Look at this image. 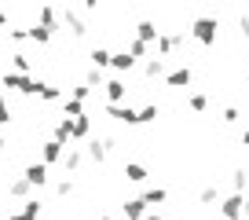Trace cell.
<instances>
[{
	"label": "cell",
	"mask_w": 249,
	"mask_h": 220,
	"mask_svg": "<svg viewBox=\"0 0 249 220\" xmlns=\"http://www.w3.org/2000/svg\"><path fill=\"white\" fill-rule=\"evenodd\" d=\"M216 33H220V18L216 15H198L195 22H191V37H195L198 44H205V48L216 40Z\"/></svg>",
	"instance_id": "cell-1"
},
{
	"label": "cell",
	"mask_w": 249,
	"mask_h": 220,
	"mask_svg": "<svg viewBox=\"0 0 249 220\" xmlns=\"http://www.w3.org/2000/svg\"><path fill=\"white\" fill-rule=\"evenodd\" d=\"M0 85H4V88H15V92H22V95H37L40 92V81L30 77V73H18V70H4Z\"/></svg>",
	"instance_id": "cell-2"
},
{
	"label": "cell",
	"mask_w": 249,
	"mask_h": 220,
	"mask_svg": "<svg viewBox=\"0 0 249 220\" xmlns=\"http://www.w3.org/2000/svg\"><path fill=\"white\" fill-rule=\"evenodd\" d=\"M117 147V143L114 140H95V136H88V158H92V162L95 165H103V162H107V158H110V150H114Z\"/></svg>",
	"instance_id": "cell-3"
},
{
	"label": "cell",
	"mask_w": 249,
	"mask_h": 220,
	"mask_svg": "<svg viewBox=\"0 0 249 220\" xmlns=\"http://www.w3.org/2000/svg\"><path fill=\"white\" fill-rule=\"evenodd\" d=\"M107 114L114 121H124V125H140V110H132L128 103H107Z\"/></svg>",
	"instance_id": "cell-4"
},
{
	"label": "cell",
	"mask_w": 249,
	"mask_h": 220,
	"mask_svg": "<svg viewBox=\"0 0 249 220\" xmlns=\"http://www.w3.org/2000/svg\"><path fill=\"white\" fill-rule=\"evenodd\" d=\"M59 26H66V30H70L73 37H85V33H88L85 18H81V15H77L73 8H62V11H59Z\"/></svg>",
	"instance_id": "cell-5"
},
{
	"label": "cell",
	"mask_w": 249,
	"mask_h": 220,
	"mask_svg": "<svg viewBox=\"0 0 249 220\" xmlns=\"http://www.w3.org/2000/svg\"><path fill=\"white\" fill-rule=\"evenodd\" d=\"M242 209H246V198H242L238 191L220 202V217H224V220H242Z\"/></svg>",
	"instance_id": "cell-6"
},
{
	"label": "cell",
	"mask_w": 249,
	"mask_h": 220,
	"mask_svg": "<svg viewBox=\"0 0 249 220\" xmlns=\"http://www.w3.org/2000/svg\"><path fill=\"white\" fill-rule=\"evenodd\" d=\"M179 44H183V33H158V40H154V48H158V55H161V59H169Z\"/></svg>",
	"instance_id": "cell-7"
},
{
	"label": "cell",
	"mask_w": 249,
	"mask_h": 220,
	"mask_svg": "<svg viewBox=\"0 0 249 220\" xmlns=\"http://www.w3.org/2000/svg\"><path fill=\"white\" fill-rule=\"evenodd\" d=\"M62 154H66V143H59L55 136L44 143V147H40V162H44V165H55V162H62Z\"/></svg>",
	"instance_id": "cell-8"
},
{
	"label": "cell",
	"mask_w": 249,
	"mask_h": 220,
	"mask_svg": "<svg viewBox=\"0 0 249 220\" xmlns=\"http://www.w3.org/2000/svg\"><path fill=\"white\" fill-rule=\"evenodd\" d=\"M191 77H195L191 66H176V70L165 73V85H169V88H187V85H191Z\"/></svg>",
	"instance_id": "cell-9"
},
{
	"label": "cell",
	"mask_w": 249,
	"mask_h": 220,
	"mask_svg": "<svg viewBox=\"0 0 249 220\" xmlns=\"http://www.w3.org/2000/svg\"><path fill=\"white\" fill-rule=\"evenodd\" d=\"M22 176L33 183V187H44V183H48V165H44V162H33V165H26Z\"/></svg>",
	"instance_id": "cell-10"
},
{
	"label": "cell",
	"mask_w": 249,
	"mask_h": 220,
	"mask_svg": "<svg viewBox=\"0 0 249 220\" xmlns=\"http://www.w3.org/2000/svg\"><path fill=\"white\" fill-rule=\"evenodd\" d=\"M110 66H114L117 73H128L136 66V55L128 52V48H124V52H114V55H110Z\"/></svg>",
	"instance_id": "cell-11"
},
{
	"label": "cell",
	"mask_w": 249,
	"mask_h": 220,
	"mask_svg": "<svg viewBox=\"0 0 249 220\" xmlns=\"http://www.w3.org/2000/svg\"><path fill=\"white\" fill-rule=\"evenodd\" d=\"M85 158H88V150H81V147H70L66 154H62V165H66L70 173H77L81 165H85Z\"/></svg>",
	"instance_id": "cell-12"
},
{
	"label": "cell",
	"mask_w": 249,
	"mask_h": 220,
	"mask_svg": "<svg viewBox=\"0 0 249 220\" xmlns=\"http://www.w3.org/2000/svg\"><path fill=\"white\" fill-rule=\"evenodd\" d=\"M124 180H128V183H147V165L124 162Z\"/></svg>",
	"instance_id": "cell-13"
},
{
	"label": "cell",
	"mask_w": 249,
	"mask_h": 220,
	"mask_svg": "<svg viewBox=\"0 0 249 220\" xmlns=\"http://www.w3.org/2000/svg\"><path fill=\"white\" fill-rule=\"evenodd\" d=\"M37 22H40V26H52V30H59V11H55L52 4H40V8H37Z\"/></svg>",
	"instance_id": "cell-14"
},
{
	"label": "cell",
	"mask_w": 249,
	"mask_h": 220,
	"mask_svg": "<svg viewBox=\"0 0 249 220\" xmlns=\"http://www.w3.org/2000/svg\"><path fill=\"white\" fill-rule=\"evenodd\" d=\"M30 191H33V183L26 180V176H18V180H11V183H8V195H11V198H22V202L30 198Z\"/></svg>",
	"instance_id": "cell-15"
},
{
	"label": "cell",
	"mask_w": 249,
	"mask_h": 220,
	"mask_svg": "<svg viewBox=\"0 0 249 220\" xmlns=\"http://www.w3.org/2000/svg\"><path fill=\"white\" fill-rule=\"evenodd\" d=\"M92 136V118L88 114H77L73 118V140H88Z\"/></svg>",
	"instance_id": "cell-16"
},
{
	"label": "cell",
	"mask_w": 249,
	"mask_h": 220,
	"mask_svg": "<svg viewBox=\"0 0 249 220\" xmlns=\"http://www.w3.org/2000/svg\"><path fill=\"white\" fill-rule=\"evenodd\" d=\"M121 209H124V217H128V220H143V213H147V202H143V198H128Z\"/></svg>",
	"instance_id": "cell-17"
},
{
	"label": "cell",
	"mask_w": 249,
	"mask_h": 220,
	"mask_svg": "<svg viewBox=\"0 0 249 220\" xmlns=\"http://www.w3.org/2000/svg\"><path fill=\"white\" fill-rule=\"evenodd\" d=\"M103 92H107V103H124V81H107Z\"/></svg>",
	"instance_id": "cell-18"
},
{
	"label": "cell",
	"mask_w": 249,
	"mask_h": 220,
	"mask_svg": "<svg viewBox=\"0 0 249 220\" xmlns=\"http://www.w3.org/2000/svg\"><path fill=\"white\" fill-rule=\"evenodd\" d=\"M143 73H147V77H165V59L161 55H154V59H147V63H143Z\"/></svg>",
	"instance_id": "cell-19"
},
{
	"label": "cell",
	"mask_w": 249,
	"mask_h": 220,
	"mask_svg": "<svg viewBox=\"0 0 249 220\" xmlns=\"http://www.w3.org/2000/svg\"><path fill=\"white\" fill-rule=\"evenodd\" d=\"M52 136H55L59 143H70V140H73V118H62L59 125H55V132H52Z\"/></svg>",
	"instance_id": "cell-20"
},
{
	"label": "cell",
	"mask_w": 249,
	"mask_h": 220,
	"mask_svg": "<svg viewBox=\"0 0 249 220\" xmlns=\"http://www.w3.org/2000/svg\"><path fill=\"white\" fill-rule=\"evenodd\" d=\"M77 114H85V99H66V95H62V118H77Z\"/></svg>",
	"instance_id": "cell-21"
},
{
	"label": "cell",
	"mask_w": 249,
	"mask_h": 220,
	"mask_svg": "<svg viewBox=\"0 0 249 220\" xmlns=\"http://www.w3.org/2000/svg\"><path fill=\"white\" fill-rule=\"evenodd\" d=\"M136 37H140V40H147V44H154V40H158V26L150 22V18H143V22L136 26Z\"/></svg>",
	"instance_id": "cell-22"
},
{
	"label": "cell",
	"mask_w": 249,
	"mask_h": 220,
	"mask_svg": "<svg viewBox=\"0 0 249 220\" xmlns=\"http://www.w3.org/2000/svg\"><path fill=\"white\" fill-rule=\"evenodd\" d=\"M52 37H55L52 26H40V22H33V26H30V40H37V44H48Z\"/></svg>",
	"instance_id": "cell-23"
},
{
	"label": "cell",
	"mask_w": 249,
	"mask_h": 220,
	"mask_svg": "<svg viewBox=\"0 0 249 220\" xmlns=\"http://www.w3.org/2000/svg\"><path fill=\"white\" fill-rule=\"evenodd\" d=\"M40 99H44V103H62V88L59 85H48V81H40Z\"/></svg>",
	"instance_id": "cell-24"
},
{
	"label": "cell",
	"mask_w": 249,
	"mask_h": 220,
	"mask_svg": "<svg viewBox=\"0 0 249 220\" xmlns=\"http://www.w3.org/2000/svg\"><path fill=\"white\" fill-rule=\"evenodd\" d=\"M11 66H15L18 73H33V59H30L26 52H15V55H11Z\"/></svg>",
	"instance_id": "cell-25"
},
{
	"label": "cell",
	"mask_w": 249,
	"mask_h": 220,
	"mask_svg": "<svg viewBox=\"0 0 249 220\" xmlns=\"http://www.w3.org/2000/svg\"><path fill=\"white\" fill-rule=\"evenodd\" d=\"M140 198H143L147 205H158V202H165V198H169V191H165V187H147Z\"/></svg>",
	"instance_id": "cell-26"
},
{
	"label": "cell",
	"mask_w": 249,
	"mask_h": 220,
	"mask_svg": "<svg viewBox=\"0 0 249 220\" xmlns=\"http://www.w3.org/2000/svg\"><path fill=\"white\" fill-rule=\"evenodd\" d=\"M187 107L195 110V114H202V110L209 107V95H205V92H191V95H187Z\"/></svg>",
	"instance_id": "cell-27"
},
{
	"label": "cell",
	"mask_w": 249,
	"mask_h": 220,
	"mask_svg": "<svg viewBox=\"0 0 249 220\" xmlns=\"http://www.w3.org/2000/svg\"><path fill=\"white\" fill-rule=\"evenodd\" d=\"M128 52H132L136 59H147V55H150V44H147V40H140V37H136V40H128Z\"/></svg>",
	"instance_id": "cell-28"
},
{
	"label": "cell",
	"mask_w": 249,
	"mask_h": 220,
	"mask_svg": "<svg viewBox=\"0 0 249 220\" xmlns=\"http://www.w3.org/2000/svg\"><path fill=\"white\" fill-rule=\"evenodd\" d=\"M110 55H114V52H107V48H92V66H99V70L110 66Z\"/></svg>",
	"instance_id": "cell-29"
},
{
	"label": "cell",
	"mask_w": 249,
	"mask_h": 220,
	"mask_svg": "<svg viewBox=\"0 0 249 220\" xmlns=\"http://www.w3.org/2000/svg\"><path fill=\"white\" fill-rule=\"evenodd\" d=\"M85 85H88V88H103V85H107V81H103V70H99V66H92V70L85 73Z\"/></svg>",
	"instance_id": "cell-30"
},
{
	"label": "cell",
	"mask_w": 249,
	"mask_h": 220,
	"mask_svg": "<svg viewBox=\"0 0 249 220\" xmlns=\"http://www.w3.org/2000/svg\"><path fill=\"white\" fill-rule=\"evenodd\" d=\"M231 187H234V191H238V195H242V191H246V187H249V176H246V173H242V169H238V173H234V176H231Z\"/></svg>",
	"instance_id": "cell-31"
},
{
	"label": "cell",
	"mask_w": 249,
	"mask_h": 220,
	"mask_svg": "<svg viewBox=\"0 0 249 220\" xmlns=\"http://www.w3.org/2000/svg\"><path fill=\"white\" fill-rule=\"evenodd\" d=\"M216 198H220V191H216V187H202V195H198V202H202V205H213V202H216Z\"/></svg>",
	"instance_id": "cell-32"
},
{
	"label": "cell",
	"mask_w": 249,
	"mask_h": 220,
	"mask_svg": "<svg viewBox=\"0 0 249 220\" xmlns=\"http://www.w3.org/2000/svg\"><path fill=\"white\" fill-rule=\"evenodd\" d=\"M154 118H158V107H154V103H147V107L140 110V125H147V121H154Z\"/></svg>",
	"instance_id": "cell-33"
},
{
	"label": "cell",
	"mask_w": 249,
	"mask_h": 220,
	"mask_svg": "<svg viewBox=\"0 0 249 220\" xmlns=\"http://www.w3.org/2000/svg\"><path fill=\"white\" fill-rule=\"evenodd\" d=\"M55 195H59V198H70L73 195V180H59V183H55Z\"/></svg>",
	"instance_id": "cell-34"
},
{
	"label": "cell",
	"mask_w": 249,
	"mask_h": 220,
	"mask_svg": "<svg viewBox=\"0 0 249 220\" xmlns=\"http://www.w3.org/2000/svg\"><path fill=\"white\" fill-rule=\"evenodd\" d=\"M224 121H227V125H238V121H242L238 107H227V110H224Z\"/></svg>",
	"instance_id": "cell-35"
},
{
	"label": "cell",
	"mask_w": 249,
	"mask_h": 220,
	"mask_svg": "<svg viewBox=\"0 0 249 220\" xmlns=\"http://www.w3.org/2000/svg\"><path fill=\"white\" fill-rule=\"evenodd\" d=\"M11 125V110H8V103H0V128H8Z\"/></svg>",
	"instance_id": "cell-36"
},
{
	"label": "cell",
	"mask_w": 249,
	"mask_h": 220,
	"mask_svg": "<svg viewBox=\"0 0 249 220\" xmlns=\"http://www.w3.org/2000/svg\"><path fill=\"white\" fill-rule=\"evenodd\" d=\"M8 220H37V213H30V209H26V205H22V209H18V213H11Z\"/></svg>",
	"instance_id": "cell-37"
},
{
	"label": "cell",
	"mask_w": 249,
	"mask_h": 220,
	"mask_svg": "<svg viewBox=\"0 0 249 220\" xmlns=\"http://www.w3.org/2000/svg\"><path fill=\"white\" fill-rule=\"evenodd\" d=\"M88 95H92L88 85H73V99H88Z\"/></svg>",
	"instance_id": "cell-38"
},
{
	"label": "cell",
	"mask_w": 249,
	"mask_h": 220,
	"mask_svg": "<svg viewBox=\"0 0 249 220\" xmlns=\"http://www.w3.org/2000/svg\"><path fill=\"white\" fill-rule=\"evenodd\" d=\"M238 33H242V37H249V15H238Z\"/></svg>",
	"instance_id": "cell-39"
},
{
	"label": "cell",
	"mask_w": 249,
	"mask_h": 220,
	"mask_svg": "<svg viewBox=\"0 0 249 220\" xmlns=\"http://www.w3.org/2000/svg\"><path fill=\"white\" fill-rule=\"evenodd\" d=\"M11 40H18V44H22V40H30V30H11Z\"/></svg>",
	"instance_id": "cell-40"
},
{
	"label": "cell",
	"mask_w": 249,
	"mask_h": 220,
	"mask_svg": "<svg viewBox=\"0 0 249 220\" xmlns=\"http://www.w3.org/2000/svg\"><path fill=\"white\" fill-rule=\"evenodd\" d=\"M0 26H8V11H4V4H0Z\"/></svg>",
	"instance_id": "cell-41"
},
{
	"label": "cell",
	"mask_w": 249,
	"mask_h": 220,
	"mask_svg": "<svg viewBox=\"0 0 249 220\" xmlns=\"http://www.w3.org/2000/svg\"><path fill=\"white\" fill-rule=\"evenodd\" d=\"M95 4H99V0H85V11H95Z\"/></svg>",
	"instance_id": "cell-42"
},
{
	"label": "cell",
	"mask_w": 249,
	"mask_h": 220,
	"mask_svg": "<svg viewBox=\"0 0 249 220\" xmlns=\"http://www.w3.org/2000/svg\"><path fill=\"white\" fill-rule=\"evenodd\" d=\"M143 220H161V217H158V213H143Z\"/></svg>",
	"instance_id": "cell-43"
},
{
	"label": "cell",
	"mask_w": 249,
	"mask_h": 220,
	"mask_svg": "<svg viewBox=\"0 0 249 220\" xmlns=\"http://www.w3.org/2000/svg\"><path fill=\"white\" fill-rule=\"evenodd\" d=\"M242 217H246V220H249V198H246V209H242Z\"/></svg>",
	"instance_id": "cell-44"
},
{
	"label": "cell",
	"mask_w": 249,
	"mask_h": 220,
	"mask_svg": "<svg viewBox=\"0 0 249 220\" xmlns=\"http://www.w3.org/2000/svg\"><path fill=\"white\" fill-rule=\"evenodd\" d=\"M4 147H8V140H4V132H0V150H4Z\"/></svg>",
	"instance_id": "cell-45"
},
{
	"label": "cell",
	"mask_w": 249,
	"mask_h": 220,
	"mask_svg": "<svg viewBox=\"0 0 249 220\" xmlns=\"http://www.w3.org/2000/svg\"><path fill=\"white\" fill-rule=\"evenodd\" d=\"M242 143H246V147H249V132H242Z\"/></svg>",
	"instance_id": "cell-46"
},
{
	"label": "cell",
	"mask_w": 249,
	"mask_h": 220,
	"mask_svg": "<svg viewBox=\"0 0 249 220\" xmlns=\"http://www.w3.org/2000/svg\"><path fill=\"white\" fill-rule=\"evenodd\" d=\"M0 103H8V99H4V85H0Z\"/></svg>",
	"instance_id": "cell-47"
},
{
	"label": "cell",
	"mask_w": 249,
	"mask_h": 220,
	"mask_svg": "<svg viewBox=\"0 0 249 220\" xmlns=\"http://www.w3.org/2000/svg\"><path fill=\"white\" fill-rule=\"evenodd\" d=\"M99 220H114V217H99Z\"/></svg>",
	"instance_id": "cell-48"
},
{
	"label": "cell",
	"mask_w": 249,
	"mask_h": 220,
	"mask_svg": "<svg viewBox=\"0 0 249 220\" xmlns=\"http://www.w3.org/2000/svg\"><path fill=\"white\" fill-rule=\"evenodd\" d=\"M0 4H4V0H0Z\"/></svg>",
	"instance_id": "cell-49"
}]
</instances>
